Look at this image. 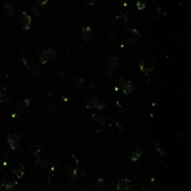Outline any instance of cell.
Masks as SVG:
<instances>
[{"instance_id": "1", "label": "cell", "mask_w": 191, "mask_h": 191, "mask_svg": "<svg viewBox=\"0 0 191 191\" xmlns=\"http://www.w3.org/2000/svg\"><path fill=\"white\" fill-rule=\"evenodd\" d=\"M56 59V53L52 49H48L44 51L39 56V61L41 63H50L53 62Z\"/></svg>"}, {"instance_id": "2", "label": "cell", "mask_w": 191, "mask_h": 191, "mask_svg": "<svg viewBox=\"0 0 191 191\" xmlns=\"http://www.w3.org/2000/svg\"><path fill=\"white\" fill-rule=\"evenodd\" d=\"M88 105L89 106H92L96 108L98 110H102V109H105L107 107V104L105 101L101 100L95 96H92L88 99Z\"/></svg>"}, {"instance_id": "3", "label": "cell", "mask_w": 191, "mask_h": 191, "mask_svg": "<svg viewBox=\"0 0 191 191\" xmlns=\"http://www.w3.org/2000/svg\"><path fill=\"white\" fill-rule=\"evenodd\" d=\"M7 141L12 150H17L21 146V135L18 133H9L8 135Z\"/></svg>"}, {"instance_id": "4", "label": "cell", "mask_w": 191, "mask_h": 191, "mask_svg": "<svg viewBox=\"0 0 191 191\" xmlns=\"http://www.w3.org/2000/svg\"><path fill=\"white\" fill-rule=\"evenodd\" d=\"M19 21L22 25V27L23 30H28L30 28V25H31V17H30L29 14H27L25 11H22L19 15Z\"/></svg>"}, {"instance_id": "5", "label": "cell", "mask_w": 191, "mask_h": 191, "mask_svg": "<svg viewBox=\"0 0 191 191\" xmlns=\"http://www.w3.org/2000/svg\"><path fill=\"white\" fill-rule=\"evenodd\" d=\"M154 62L152 60H142L140 62V69L144 74L147 75L154 69Z\"/></svg>"}, {"instance_id": "6", "label": "cell", "mask_w": 191, "mask_h": 191, "mask_svg": "<svg viewBox=\"0 0 191 191\" xmlns=\"http://www.w3.org/2000/svg\"><path fill=\"white\" fill-rule=\"evenodd\" d=\"M139 39H140V33L135 28L130 29V31L128 33V41L130 42V44L135 45L138 43Z\"/></svg>"}, {"instance_id": "7", "label": "cell", "mask_w": 191, "mask_h": 191, "mask_svg": "<svg viewBox=\"0 0 191 191\" xmlns=\"http://www.w3.org/2000/svg\"><path fill=\"white\" fill-rule=\"evenodd\" d=\"M117 188L118 191H129L130 189V180L128 178L120 177L117 181Z\"/></svg>"}, {"instance_id": "8", "label": "cell", "mask_w": 191, "mask_h": 191, "mask_svg": "<svg viewBox=\"0 0 191 191\" xmlns=\"http://www.w3.org/2000/svg\"><path fill=\"white\" fill-rule=\"evenodd\" d=\"M82 38L85 42H89V41L92 40L93 38V33L92 29L89 26H85L82 29Z\"/></svg>"}, {"instance_id": "9", "label": "cell", "mask_w": 191, "mask_h": 191, "mask_svg": "<svg viewBox=\"0 0 191 191\" xmlns=\"http://www.w3.org/2000/svg\"><path fill=\"white\" fill-rule=\"evenodd\" d=\"M121 88H122V92L124 94H130L133 91H134V85L133 83H132V81L127 80L123 82V84H121Z\"/></svg>"}, {"instance_id": "10", "label": "cell", "mask_w": 191, "mask_h": 191, "mask_svg": "<svg viewBox=\"0 0 191 191\" xmlns=\"http://www.w3.org/2000/svg\"><path fill=\"white\" fill-rule=\"evenodd\" d=\"M25 168L22 164H18L16 167L13 168V174L19 179H21L23 175H25Z\"/></svg>"}, {"instance_id": "11", "label": "cell", "mask_w": 191, "mask_h": 191, "mask_svg": "<svg viewBox=\"0 0 191 191\" xmlns=\"http://www.w3.org/2000/svg\"><path fill=\"white\" fill-rule=\"evenodd\" d=\"M119 60L117 57H109L108 59V67L110 70H116L119 67Z\"/></svg>"}, {"instance_id": "12", "label": "cell", "mask_w": 191, "mask_h": 191, "mask_svg": "<svg viewBox=\"0 0 191 191\" xmlns=\"http://www.w3.org/2000/svg\"><path fill=\"white\" fill-rule=\"evenodd\" d=\"M4 8H5V10L7 14L9 16H13L15 11H16V8L14 4H12L11 2H5V5H4Z\"/></svg>"}, {"instance_id": "13", "label": "cell", "mask_w": 191, "mask_h": 191, "mask_svg": "<svg viewBox=\"0 0 191 191\" xmlns=\"http://www.w3.org/2000/svg\"><path fill=\"white\" fill-rule=\"evenodd\" d=\"M9 100V96L6 91V89L2 86H0V103H7Z\"/></svg>"}, {"instance_id": "14", "label": "cell", "mask_w": 191, "mask_h": 191, "mask_svg": "<svg viewBox=\"0 0 191 191\" xmlns=\"http://www.w3.org/2000/svg\"><path fill=\"white\" fill-rule=\"evenodd\" d=\"M83 83H84V82H83V79H81V77H79V76H75L74 77L73 86L76 89V91H79V89H80L83 87Z\"/></svg>"}, {"instance_id": "15", "label": "cell", "mask_w": 191, "mask_h": 191, "mask_svg": "<svg viewBox=\"0 0 191 191\" xmlns=\"http://www.w3.org/2000/svg\"><path fill=\"white\" fill-rule=\"evenodd\" d=\"M67 176L70 180H75L76 177V169L72 166H69L67 168Z\"/></svg>"}, {"instance_id": "16", "label": "cell", "mask_w": 191, "mask_h": 191, "mask_svg": "<svg viewBox=\"0 0 191 191\" xmlns=\"http://www.w3.org/2000/svg\"><path fill=\"white\" fill-rule=\"evenodd\" d=\"M16 186H17V182L14 180H9L8 182H6V184H5V187H6V189H7V191L13 190Z\"/></svg>"}, {"instance_id": "17", "label": "cell", "mask_w": 191, "mask_h": 191, "mask_svg": "<svg viewBox=\"0 0 191 191\" xmlns=\"http://www.w3.org/2000/svg\"><path fill=\"white\" fill-rule=\"evenodd\" d=\"M147 0H136V7L139 10H144L146 7Z\"/></svg>"}, {"instance_id": "18", "label": "cell", "mask_w": 191, "mask_h": 191, "mask_svg": "<svg viewBox=\"0 0 191 191\" xmlns=\"http://www.w3.org/2000/svg\"><path fill=\"white\" fill-rule=\"evenodd\" d=\"M142 156V152L140 150H135L132 153V156H130V159L133 160V162H136Z\"/></svg>"}, {"instance_id": "19", "label": "cell", "mask_w": 191, "mask_h": 191, "mask_svg": "<svg viewBox=\"0 0 191 191\" xmlns=\"http://www.w3.org/2000/svg\"><path fill=\"white\" fill-rule=\"evenodd\" d=\"M92 117H94L95 120L98 121L99 123H105V121L106 120V117L102 114H93Z\"/></svg>"}, {"instance_id": "20", "label": "cell", "mask_w": 191, "mask_h": 191, "mask_svg": "<svg viewBox=\"0 0 191 191\" xmlns=\"http://www.w3.org/2000/svg\"><path fill=\"white\" fill-rule=\"evenodd\" d=\"M156 148H157L158 152L159 153V155H160L161 157H165L166 155H167V152H166V151L164 150V149H163L161 146H160L159 144H156Z\"/></svg>"}, {"instance_id": "21", "label": "cell", "mask_w": 191, "mask_h": 191, "mask_svg": "<svg viewBox=\"0 0 191 191\" xmlns=\"http://www.w3.org/2000/svg\"><path fill=\"white\" fill-rule=\"evenodd\" d=\"M32 12L34 13L35 16H37V17H40V15H41V10L37 7H32Z\"/></svg>"}, {"instance_id": "22", "label": "cell", "mask_w": 191, "mask_h": 191, "mask_svg": "<svg viewBox=\"0 0 191 191\" xmlns=\"http://www.w3.org/2000/svg\"><path fill=\"white\" fill-rule=\"evenodd\" d=\"M37 3L40 6H44V5H46L48 3V1H49V0H37Z\"/></svg>"}, {"instance_id": "23", "label": "cell", "mask_w": 191, "mask_h": 191, "mask_svg": "<svg viewBox=\"0 0 191 191\" xmlns=\"http://www.w3.org/2000/svg\"><path fill=\"white\" fill-rule=\"evenodd\" d=\"M85 2H86V4L89 5V6H92V5H94V3H95V0H85Z\"/></svg>"}, {"instance_id": "24", "label": "cell", "mask_w": 191, "mask_h": 191, "mask_svg": "<svg viewBox=\"0 0 191 191\" xmlns=\"http://www.w3.org/2000/svg\"><path fill=\"white\" fill-rule=\"evenodd\" d=\"M119 1V3H120V5L121 6H126L127 4H126V0H118Z\"/></svg>"}]
</instances>
